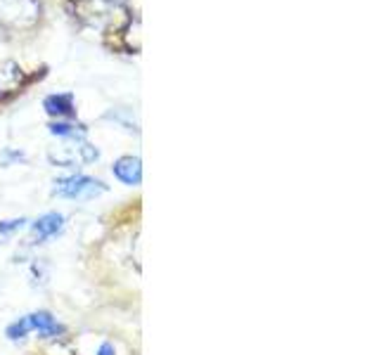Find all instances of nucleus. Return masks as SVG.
Returning a JSON list of instances; mask_svg holds the SVG:
<instances>
[{
  "mask_svg": "<svg viewBox=\"0 0 379 355\" xmlns=\"http://www.w3.org/2000/svg\"><path fill=\"white\" fill-rule=\"evenodd\" d=\"M29 322H31V330L40 332L43 337H57V334L64 332L62 325H57L50 313H33V315H29Z\"/></svg>",
  "mask_w": 379,
  "mask_h": 355,
  "instance_id": "obj_3",
  "label": "nucleus"
},
{
  "mask_svg": "<svg viewBox=\"0 0 379 355\" xmlns=\"http://www.w3.org/2000/svg\"><path fill=\"white\" fill-rule=\"evenodd\" d=\"M50 133H52V135H62V138H66V135H74V131H71L69 124H52V126H50Z\"/></svg>",
  "mask_w": 379,
  "mask_h": 355,
  "instance_id": "obj_8",
  "label": "nucleus"
},
{
  "mask_svg": "<svg viewBox=\"0 0 379 355\" xmlns=\"http://www.w3.org/2000/svg\"><path fill=\"white\" fill-rule=\"evenodd\" d=\"M64 225V218L59 214H47L43 218H38L36 223H33V232L38 235V240H47V237L57 235L59 230H62Z\"/></svg>",
  "mask_w": 379,
  "mask_h": 355,
  "instance_id": "obj_4",
  "label": "nucleus"
},
{
  "mask_svg": "<svg viewBox=\"0 0 379 355\" xmlns=\"http://www.w3.org/2000/svg\"><path fill=\"white\" fill-rule=\"evenodd\" d=\"M31 332V322H29V318H22L19 322L15 325H10V330H8V337L10 339H22L26 337V334Z\"/></svg>",
  "mask_w": 379,
  "mask_h": 355,
  "instance_id": "obj_6",
  "label": "nucleus"
},
{
  "mask_svg": "<svg viewBox=\"0 0 379 355\" xmlns=\"http://www.w3.org/2000/svg\"><path fill=\"white\" fill-rule=\"evenodd\" d=\"M45 109L52 116H71L74 98L71 95H50V98H45Z\"/></svg>",
  "mask_w": 379,
  "mask_h": 355,
  "instance_id": "obj_5",
  "label": "nucleus"
},
{
  "mask_svg": "<svg viewBox=\"0 0 379 355\" xmlns=\"http://www.w3.org/2000/svg\"><path fill=\"white\" fill-rule=\"evenodd\" d=\"M24 225V221L19 218V221H8V223H0V237H8L12 232H17L19 228Z\"/></svg>",
  "mask_w": 379,
  "mask_h": 355,
  "instance_id": "obj_7",
  "label": "nucleus"
},
{
  "mask_svg": "<svg viewBox=\"0 0 379 355\" xmlns=\"http://www.w3.org/2000/svg\"><path fill=\"white\" fill-rule=\"evenodd\" d=\"M81 152H83V159L86 161H95V159H98V149H95V147H91V145H83V147H81Z\"/></svg>",
  "mask_w": 379,
  "mask_h": 355,
  "instance_id": "obj_9",
  "label": "nucleus"
},
{
  "mask_svg": "<svg viewBox=\"0 0 379 355\" xmlns=\"http://www.w3.org/2000/svg\"><path fill=\"white\" fill-rule=\"evenodd\" d=\"M98 355H114V346L112 344H103V346H100Z\"/></svg>",
  "mask_w": 379,
  "mask_h": 355,
  "instance_id": "obj_10",
  "label": "nucleus"
},
{
  "mask_svg": "<svg viewBox=\"0 0 379 355\" xmlns=\"http://www.w3.org/2000/svg\"><path fill=\"white\" fill-rule=\"evenodd\" d=\"M112 170L121 182H126V185H140V180H142V166H140L138 156H124V159H119L114 163Z\"/></svg>",
  "mask_w": 379,
  "mask_h": 355,
  "instance_id": "obj_2",
  "label": "nucleus"
},
{
  "mask_svg": "<svg viewBox=\"0 0 379 355\" xmlns=\"http://www.w3.org/2000/svg\"><path fill=\"white\" fill-rule=\"evenodd\" d=\"M105 185L100 180H93L88 175H71L62 178V180L55 182V194L59 197H69V199H88V197H95L100 192H105Z\"/></svg>",
  "mask_w": 379,
  "mask_h": 355,
  "instance_id": "obj_1",
  "label": "nucleus"
}]
</instances>
